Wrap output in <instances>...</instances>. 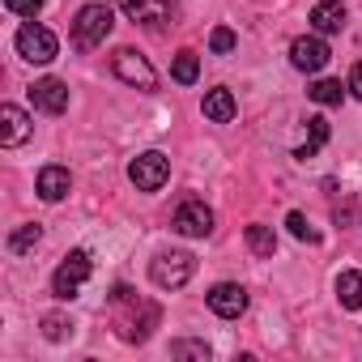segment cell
Here are the masks:
<instances>
[{
  "label": "cell",
  "mask_w": 362,
  "mask_h": 362,
  "mask_svg": "<svg viewBox=\"0 0 362 362\" xmlns=\"http://www.w3.org/2000/svg\"><path fill=\"white\" fill-rule=\"evenodd\" d=\"M90 273H94V260H90L81 247H77V252H69V256H64V264H60V269H56V277H52V294H56V298H64V303H69V298H77V294H81V286L90 281Z\"/></svg>",
  "instance_id": "cell-5"
},
{
  "label": "cell",
  "mask_w": 362,
  "mask_h": 362,
  "mask_svg": "<svg viewBox=\"0 0 362 362\" xmlns=\"http://www.w3.org/2000/svg\"><path fill=\"white\" fill-rule=\"evenodd\" d=\"M111 26H115V13H111L107 5H86V9H77V18H73V43H77L81 52L103 47V39L111 35Z\"/></svg>",
  "instance_id": "cell-2"
},
{
  "label": "cell",
  "mask_w": 362,
  "mask_h": 362,
  "mask_svg": "<svg viewBox=\"0 0 362 362\" xmlns=\"http://www.w3.org/2000/svg\"><path fill=\"white\" fill-rule=\"evenodd\" d=\"M209 341H170V358H197V362H209Z\"/></svg>",
  "instance_id": "cell-22"
},
{
  "label": "cell",
  "mask_w": 362,
  "mask_h": 362,
  "mask_svg": "<svg viewBox=\"0 0 362 362\" xmlns=\"http://www.w3.org/2000/svg\"><path fill=\"white\" fill-rule=\"evenodd\" d=\"M39 239H43V226H39V222H26V226H18V230L9 235V252H13V256H26V252L39 247Z\"/></svg>",
  "instance_id": "cell-19"
},
{
  "label": "cell",
  "mask_w": 362,
  "mask_h": 362,
  "mask_svg": "<svg viewBox=\"0 0 362 362\" xmlns=\"http://www.w3.org/2000/svg\"><path fill=\"white\" fill-rule=\"evenodd\" d=\"M73 328H77V324H73L69 315H43V337H47V341H69Z\"/></svg>",
  "instance_id": "cell-24"
},
{
  "label": "cell",
  "mask_w": 362,
  "mask_h": 362,
  "mask_svg": "<svg viewBox=\"0 0 362 362\" xmlns=\"http://www.w3.org/2000/svg\"><path fill=\"white\" fill-rule=\"evenodd\" d=\"M337 303H341L345 311H358V307H362V273L345 269V273L337 277Z\"/></svg>",
  "instance_id": "cell-17"
},
{
  "label": "cell",
  "mask_w": 362,
  "mask_h": 362,
  "mask_svg": "<svg viewBox=\"0 0 362 362\" xmlns=\"http://www.w3.org/2000/svg\"><path fill=\"white\" fill-rule=\"evenodd\" d=\"M30 98H35V107L47 111V115H64V111H69V86H64L60 77H39V81L30 86Z\"/></svg>",
  "instance_id": "cell-12"
},
{
  "label": "cell",
  "mask_w": 362,
  "mask_h": 362,
  "mask_svg": "<svg viewBox=\"0 0 362 362\" xmlns=\"http://www.w3.org/2000/svg\"><path fill=\"white\" fill-rule=\"evenodd\" d=\"M209 47H214L218 56H230V52L239 47V39H235V30H230V26H218V30L209 35Z\"/></svg>",
  "instance_id": "cell-25"
},
{
  "label": "cell",
  "mask_w": 362,
  "mask_h": 362,
  "mask_svg": "<svg viewBox=\"0 0 362 362\" xmlns=\"http://www.w3.org/2000/svg\"><path fill=\"white\" fill-rule=\"evenodd\" d=\"M192 273H197V260L188 252H158L149 260V281L158 290H184L192 281Z\"/></svg>",
  "instance_id": "cell-1"
},
{
  "label": "cell",
  "mask_w": 362,
  "mask_h": 362,
  "mask_svg": "<svg viewBox=\"0 0 362 362\" xmlns=\"http://www.w3.org/2000/svg\"><path fill=\"white\" fill-rule=\"evenodd\" d=\"M286 226H290V235H294L298 243H320V230H315L298 209H290V214H286Z\"/></svg>",
  "instance_id": "cell-23"
},
{
  "label": "cell",
  "mask_w": 362,
  "mask_h": 362,
  "mask_svg": "<svg viewBox=\"0 0 362 362\" xmlns=\"http://www.w3.org/2000/svg\"><path fill=\"white\" fill-rule=\"evenodd\" d=\"M307 98H311V103H320V107H337V103L345 98V90H341V81H332V77H320V81H311Z\"/></svg>",
  "instance_id": "cell-20"
},
{
  "label": "cell",
  "mask_w": 362,
  "mask_h": 362,
  "mask_svg": "<svg viewBox=\"0 0 362 362\" xmlns=\"http://www.w3.org/2000/svg\"><path fill=\"white\" fill-rule=\"evenodd\" d=\"M328 43L320 39V35H303V39H294L290 43V64L298 69V73H320L324 64H328Z\"/></svg>",
  "instance_id": "cell-9"
},
{
  "label": "cell",
  "mask_w": 362,
  "mask_h": 362,
  "mask_svg": "<svg viewBox=\"0 0 362 362\" xmlns=\"http://www.w3.org/2000/svg\"><path fill=\"white\" fill-rule=\"evenodd\" d=\"M170 77H175L179 86H192V81L201 77V60H197V52H188V47L179 52V56H175V69H170Z\"/></svg>",
  "instance_id": "cell-21"
},
{
  "label": "cell",
  "mask_w": 362,
  "mask_h": 362,
  "mask_svg": "<svg viewBox=\"0 0 362 362\" xmlns=\"http://www.w3.org/2000/svg\"><path fill=\"white\" fill-rule=\"evenodd\" d=\"M205 303H209L214 315H222V320H239V315L247 311V290H243L239 281H218V286L205 294Z\"/></svg>",
  "instance_id": "cell-8"
},
{
  "label": "cell",
  "mask_w": 362,
  "mask_h": 362,
  "mask_svg": "<svg viewBox=\"0 0 362 362\" xmlns=\"http://www.w3.org/2000/svg\"><path fill=\"white\" fill-rule=\"evenodd\" d=\"M324 145H328V119H324V115H311V119H307V141L294 149V158L307 162V158H315Z\"/></svg>",
  "instance_id": "cell-16"
},
{
  "label": "cell",
  "mask_w": 362,
  "mask_h": 362,
  "mask_svg": "<svg viewBox=\"0 0 362 362\" xmlns=\"http://www.w3.org/2000/svg\"><path fill=\"white\" fill-rule=\"evenodd\" d=\"M170 230L184 239H205V235H214V209L205 201H184L170 218Z\"/></svg>",
  "instance_id": "cell-7"
},
{
  "label": "cell",
  "mask_w": 362,
  "mask_h": 362,
  "mask_svg": "<svg viewBox=\"0 0 362 362\" xmlns=\"http://www.w3.org/2000/svg\"><path fill=\"white\" fill-rule=\"evenodd\" d=\"M13 47H18V56L30 60V64H52V60L60 56V39H56L47 26H39L35 18L13 35Z\"/></svg>",
  "instance_id": "cell-3"
},
{
  "label": "cell",
  "mask_w": 362,
  "mask_h": 362,
  "mask_svg": "<svg viewBox=\"0 0 362 362\" xmlns=\"http://www.w3.org/2000/svg\"><path fill=\"white\" fill-rule=\"evenodd\" d=\"M128 179L136 184V192H158L166 179H170V162L162 149H145L128 162Z\"/></svg>",
  "instance_id": "cell-6"
},
{
  "label": "cell",
  "mask_w": 362,
  "mask_h": 362,
  "mask_svg": "<svg viewBox=\"0 0 362 362\" xmlns=\"http://www.w3.org/2000/svg\"><path fill=\"white\" fill-rule=\"evenodd\" d=\"M30 132H35V124H30V115H26L18 103H5V107H0V145H5V149L26 145Z\"/></svg>",
  "instance_id": "cell-10"
},
{
  "label": "cell",
  "mask_w": 362,
  "mask_h": 362,
  "mask_svg": "<svg viewBox=\"0 0 362 362\" xmlns=\"http://www.w3.org/2000/svg\"><path fill=\"white\" fill-rule=\"evenodd\" d=\"M119 9L128 22L149 26V30H162L170 22V0H119Z\"/></svg>",
  "instance_id": "cell-11"
},
{
  "label": "cell",
  "mask_w": 362,
  "mask_h": 362,
  "mask_svg": "<svg viewBox=\"0 0 362 362\" xmlns=\"http://www.w3.org/2000/svg\"><path fill=\"white\" fill-rule=\"evenodd\" d=\"M111 73L124 81V86H132V90H158V73H153V64L141 56V52H132V47H119L115 56H111Z\"/></svg>",
  "instance_id": "cell-4"
},
{
  "label": "cell",
  "mask_w": 362,
  "mask_h": 362,
  "mask_svg": "<svg viewBox=\"0 0 362 362\" xmlns=\"http://www.w3.org/2000/svg\"><path fill=\"white\" fill-rule=\"evenodd\" d=\"M345 22H349V13H345L341 0H320V5L311 9L315 35H337V30H345Z\"/></svg>",
  "instance_id": "cell-13"
},
{
  "label": "cell",
  "mask_w": 362,
  "mask_h": 362,
  "mask_svg": "<svg viewBox=\"0 0 362 362\" xmlns=\"http://www.w3.org/2000/svg\"><path fill=\"white\" fill-rule=\"evenodd\" d=\"M247 247H252V256H260V260H273V252H277V235H273V226H264V222H252V226H247Z\"/></svg>",
  "instance_id": "cell-18"
},
{
  "label": "cell",
  "mask_w": 362,
  "mask_h": 362,
  "mask_svg": "<svg viewBox=\"0 0 362 362\" xmlns=\"http://www.w3.org/2000/svg\"><path fill=\"white\" fill-rule=\"evenodd\" d=\"M201 111H205V119H214V124H230V119L239 115V103H235V94H230L226 86H218V90L205 94Z\"/></svg>",
  "instance_id": "cell-14"
},
{
  "label": "cell",
  "mask_w": 362,
  "mask_h": 362,
  "mask_svg": "<svg viewBox=\"0 0 362 362\" xmlns=\"http://www.w3.org/2000/svg\"><path fill=\"white\" fill-rule=\"evenodd\" d=\"M69 184H73V179H69L64 166H43V170H39V197H43L47 205L64 201V197H69Z\"/></svg>",
  "instance_id": "cell-15"
},
{
  "label": "cell",
  "mask_w": 362,
  "mask_h": 362,
  "mask_svg": "<svg viewBox=\"0 0 362 362\" xmlns=\"http://www.w3.org/2000/svg\"><path fill=\"white\" fill-rule=\"evenodd\" d=\"M5 9H9V13H18V18H39L43 0H5Z\"/></svg>",
  "instance_id": "cell-26"
},
{
  "label": "cell",
  "mask_w": 362,
  "mask_h": 362,
  "mask_svg": "<svg viewBox=\"0 0 362 362\" xmlns=\"http://www.w3.org/2000/svg\"><path fill=\"white\" fill-rule=\"evenodd\" d=\"M349 94L362 98V64H354V73H349Z\"/></svg>",
  "instance_id": "cell-27"
}]
</instances>
